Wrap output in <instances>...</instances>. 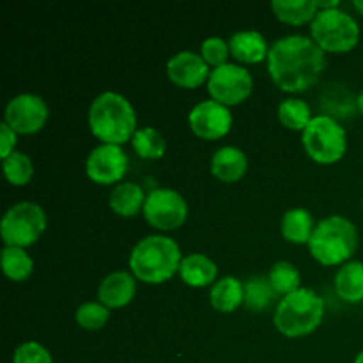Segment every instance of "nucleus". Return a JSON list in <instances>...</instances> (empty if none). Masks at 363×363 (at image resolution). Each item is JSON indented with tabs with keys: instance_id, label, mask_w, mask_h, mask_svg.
<instances>
[{
	"instance_id": "6e6552de",
	"label": "nucleus",
	"mask_w": 363,
	"mask_h": 363,
	"mask_svg": "<svg viewBox=\"0 0 363 363\" xmlns=\"http://www.w3.org/2000/svg\"><path fill=\"white\" fill-rule=\"evenodd\" d=\"M48 218L45 209L35 202H18L2 216L0 236L6 247H32L45 234Z\"/></svg>"
},
{
	"instance_id": "473e14b6",
	"label": "nucleus",
	"mask_w": 363,
	"mask_h": 363,
	"mask_svg": "<svg viewBox=\"0 0 363 363\" xmlns=\"http://www.w3.org/2000/svg\"><path fill=\"white\" fill-rule=\"evenodd\" d=\"M16 142L18 133H14L6 123L0 124V156H2V160H6L7 156L16 151Z\"/></svg>"
},
{
	"instance_id": "2eb2a0df",
	"label": "nucleus",
	"mask_w": 363,
	"mask_h": 363,
	"mask_svg": "<svg viewBox=\"0 0 363 363\" xmlns=\"http://www.w3.org/2000/svg\"><path fill=\"white\" fill-rule=\"evenodd\" d=\"M137 294V279L128 272H112L98 287V301L106 308H123L133 301Z\"/></svg>"
},
{
	"instance_id": "1a4fd4ad",
	"label": "nucleus",
	"mask_w": 363,
	"mask_h": 363,
	"mask_svg": "<svg viewBox=\"0 0 363 363\" xmlns=\"http://www.w3.org/2000/svg\"><path fill=\"white\" fill-rule=\"evenodd\" d=\"M208 92L211 99L225 106H236L247 101L254 92V77L245 66L227 62L211 69L208 80Z\"/></svg>"
},
{
	"instance_id": "393cba45",
	"label": "nucleus",
	"mask_w": 363,
	"mask_h": 363,
	"mask_svg": "<svg viewBox=\"0 0 363 363\" xmlns=\"http://www.w3.org/2000/svg\"><path fill=\"white\" fill-rule=\"evenodd\" d=\"M2 272L11 282H25L34 273V261L25 252V248L4 247L2 250Z\"/></svg>"
},
{
	"instance_id": "f704fd0d",
	"label": "nucleus",
	"mask_w": 363,
	"mask_h": 363,
	"mask_svg": "<svg viewBox=\"0 0 363 363\" xmlns=\"http://www.w3.org/2000/svg\"><path fill=\"white\" fill-rule=\"evenodd\" d=\"M353 7H354V9H357L358 13H360L362 16H363V0H354V2H353Z\"/></svg>"
},
{
	"instance_id": "412c9836",
	"label": "nucleus",
	"mask_w": 363,
	"mask_h": 363,
	"mask_svg": "<svg viewBox=\"0 0 363 363\" xmlns=\"http://www.w3.org/2000/svg\"><path fill=\"white\" fill-rule=\"evenodd\" d=\"M315 225L314 216L305 208H291L284 213L280 233L291 245H308Z\"/></svg>"
},
{
	"instance_id": "c9c22d12",
	"label": "nucleus",
	"mask_w": 363,
	"mask_h": 363,
	"mask_svg": "<svg viewBox=\"0 0 363 363\" xmlns=\"http://www.w3.org/2000/svg\"><path fill=\"white\" fill-rule=\"evenodd\" d=\"M354 363H363V350L357 354V358H354Z\"/></svg>"
},
{
	"instance_id": "4468645a",
	"label": "nucleus",
	"mask_w": 363,
	"mask_h": 363,
	"mask_svg": "<svg viewBox=\"0 0 363 363\" xmlns=\"http://www.w3.org/2000/svg\"><path fill=\"white\" fill-rule=\"evenodd\" d=\"M211 67L206 64L199 53L184 50L176 53L167 62V77L176 87L179 89H199L201 85L208 84Z\"/></svg>"
},
{
	"instance_id": "a211bd4d",
	"label": "nucleus",
	"mask_w": 363,
	"mask_h": 363,
	"mask_svg": "<svg viewBox=\"0 0 363 363\" xmlns=\"http://www.w3.org/2000/svg\"><path fill=\"white\" fill-rule=\"evenodd\" d=\"M179 277L186 286L202 289L216 282L218 266L206 254H188L181 261Z\"/></svg>"
},
{
	"instance_id": "c85d7f7f",
	"label": "nucleus",
	"mask_w": 363,
	"mask_h": 363,
	"mask_svg": "<svg viewBox=\"0 0 363 363\" xmlns=\"http://www.w3.org/2000/svg\"><path fill=\"white\" fill-rule=\"evenodd\" d=\"M2 169L6 181L13 186H25L32 181L34 177V165H32V160L28 158L25 152L14 151L13 155L7 156L6 160H2Z\"/></svg>"
},
{
	"instance_id": "f03ea898",
	"label": "nucleus",
	"mask_w": 363,
	"mask_h": 363,
	"mask_svg": "<svg viewBox=\"0 0 363 363\" xmlns=\"http://www.w3.org/2000/svg\"><path fill=\"white\" fill-rule=\"evenodd\" d=\"M91 133L101 144L121 145L131 142L137 133V112L126 96L105 91L96 96L87 116Z\"/></svg>"
},
{
	"instance_id": "7c9ffc66",
	"label": "nucleus",
	"mask_w": 363,
	"mask_h": 363,
	"mask_svg": "<svg viewBox=\"0 0 363 363\" xmlns=\"http://www.w3.org/2000/svg\"><path fill=\"white\" fill-rule=\"evenodd\" d=\"M230 48L229 41H225L223 38L218 35H211V38H206L201 45V57L206 60L209 67H220L223 64L229 62Z\"/></svg>"
},
{
	"instance_id": "20e7f679",
	"label": "nucleus",
	"mask_w": 363,
	"mask_h": 363,
	"mask_svg": "<svg viewBox=\"0 0 363 363\" xmlns=\"http://www.w3.org/2000/svg\"><path fill=\"white\" fill-rule=\"evenodd\" d=\"M307 247L319 264L344 266L358 248V229L346 216H326L318 222Z\"/></svg>"
},
{
	"instance_id": "4be33fe9",
	"label": "nucleus",
	"mask_w": 363,
	"mask_h": 363,
	"mask_svg": "<svg viewBox=\"0 0 363 363\" xmlns=\"http://www.w3.org/2000/svg\"><path fill=\"white\" fill-rule=\"evenodd\" d=\"M337 296L351 305L363 301V262L350 261L340 266L333 279Z\"/></svg>"
},
{
	"instance_id": "cd10ccee",
	"label": "nucleus",
	"mask_w": 363,
	"mask_h": 363,
	"mask_svg": "<svg viewBox=\"0 0 363 363\" xmlns=\"http://www.w3.org/2000/svg\"><path fill=\"white\" fill-rule=\"evenodd\" d=\"M269 284H272L273 291L277 293V296H287V294L294 293V291L300 289L301 284V275L298 272V268L294 264L287 261H279L272 266L268 275Z\"/></svg>"
},
{
	"instance_id": "ddd939ff",
	"label": "nucleus",
	"mask_w": 363,
	"mask_h": 363,
	"mask_svg": "<svg viewBox=\"0 0 363 363\" xmlns=\"http://www.w3.org/2000/svg\"><path fill=\"white\" fill-rule=\"evenodd\" d=\"M234 117L229 106L216 103L215 99H206L197 103L188 113V124L195 137L202 140H220L227 137L233 128Z\"/></svg>"
},
{
	"instance_id": "f8f14e48",
	"label": "nucleus",
	"mask_w": 363,
	"mask_h": 363,
	"mask_svg": "<svg viewBox=\"0 0 363 363\" xmlns=\"http://www.w3.org/2000/svg\"><path fill=\"white\" fill-rule=\"evenodd\" d=\"M128 155L121 145L99 144L89 152L85 160V174L89 179L101 186L121 184L128 172Z\"/></svg>"
},
{
	"instance_id": "39448f33",
	"label": "nucleus",
	"mask_w": 363,
	"mask_h": 363,
	"mask_svg": "<svg viewBox=\"0 0 363 363\" xmlns=\"http://www.w3.org/2000/svg\"><path fill=\"white\" fill-rule=\"evenodd\" d=\"M325 319V300L315 291L300 287L277 305L273 323L287 339H300L314 333Z\"/></svg>"
},
{
	"instance_id": "7ed1b4c3",
	"label": "nucleus",
	"mask_w": 363,
	"mask_h": 363,
	"mask_svg": "<svg viewBox=\"0 0 363 363\" xmlns=\"http://www.w3.org/2000/svg\"><path fill=\"white\" fill-rule=\"evenodd\" d=\"M183 254L172 238L152 234L138 241L130 254L131 275L149 286L167 282L179 273Z\"/></svg>"
},
{
	"instance_id": "b1692460",
	"label": "nucleus",
	"mask_w": 363,
	"mask_h": 363,
	"mask_svg": "<svg viewBox=\"0 0 363 363\" xmlns=\"http://www.w3.org/2000/svg\"><path fill=\"white\" fill-rule=\"evenodd\" d=\"M277 117L284 128L291 131H300V133H303L305 128L314 119L308 103L300 98H293V96L280 101L279 108H277Z\"/></svg>"
},
{
	"instance_id": "9b49d317",
	"label": "nucleus",
	"mask_w": 363,
	"mask_h": 363,
	"mask_svg": "<svg viewBox=\"0 0 363 363\" xmlns=\"http://www.w3.org/2000/svg\"><path fill=\"white\" fill-rule=\"evenodd\" d=\"M48 105L32 92H23L9 99L4 110V123L18 135H35L48 121Z\"/></svg>"
},
{
	"instance_id": "dca6fc26",
	"label": "nucleus",
	"mask_w": 363,
	"mask_h": 363,
	"mask_svg": "<svg viewBox=\"0 0 363 363\" xmlns=\"http://www.w3.org/2000/svg\"><path fill=\"white\" fill-rule=\"evenodd\" d=\"M230 55L238 64H261L268 59L269 45L259 30H240L229 39Z\"/></svg>"
},
{
	"instance_id": "423d86ee",
	"label": "nucleus",
	"mask_w": 363,
	"mask_h": 363,
	"mask_svg": "<svg viewBox=\"0 0 363 363\" xmlns=\"http://www.w3.org/2000/svg\"><path fill=\"white\" fill-rule=\"evenodd\" d=\"M303 149L312 162L319 165H333L340 162L347 151V133L337 117L321 113L314 116L301 133Z\"/></svg>"
},
{
	"instance_id": "9d476101",
	"label": "nucleus",
	"mask_w": 363,
	"mask_h": 363,
	"mask_svg": "<svg viewBox=\"0 0 363 363\" xmlns=\"http://www.w3.org/2000/svg\"><path fill=\"white\" fill-rule=\"evenodd\" d=\"M145 222L156 230L170 233L184 225L188 218V202L177 190L156 188L149 191L144 204Z\"/></svg>"
},
{
	"instance_id": "bb28decb",
	"label": "nucleus",
	"mask_w": 363,
	"mask_h": 363,
	"mask_svg": "<svg viewBox=\"0 0 363 363\" xmlns=\"http://www.w3.org/2000/svg\"><path fill=\"white\" fill-rule=\"evenodd\" d=\"M243 286L245 307L252 312H264L277 296L268 277H252L247 282H243Z\"/></svg>"
},
{
	"instance_id": "5701e85b",
	"label": "nucleus",
	"mask_w": 363,
	"mask_h": 363,
	"mask_svg": "<svg viewBox=\"0 0 363 363\" xmlns=\"http://www.w3.org/2000/svg\"><path fill=\"white\" fill-rule=\"evenodd\" d=\"M269 7L277 20L293 27L312 23L319 13L318 0H273Z\"/></svg>"
},
{
	"instance_id": "0eeeda50",
	"label": "nucleus",
	"mask_w": 363,
	"mask_h": 363,
	"mask_svg": "<svg viewBox=\"0 0 363 363\" xmlns=\"http://www.w3.org/2000/svg\"><path fill=\"white\" fill-rule=\"evenodd\" d=\"M311 38L325 53H347L360 41V27L340 7L325 9L311 23Z\"/></svg>"
},
{
	"instance_id": "c756f323",
	"label": "nucleus",
	"mask_w": 363,
	"mask_h": 363,
	"mask_svg": "<svg viewBox=\"0 0 363 363\" xmlns=\"http://www.w3.org/2000/svg\"><path fill=\"white\" fill-rule=\"evenodd\" d=\"M77 325L82 330H87V332H98L103 326L108 323L110 319V308H106L105 305L99 303V301H87V303H82L77 308Z\"/></svg>"
},
{
	"instance_id": "f3484780",
	"label": "nucleus",
	"mask_w": 363,
	"mask_h": 363,
	"mask_svg": "<svg viewBox=\"0 0 363 363\" xmlns=\"http://www.w3.org/2000/svg\"><path fill=\"white\" fill-rule=\"evenodd\" d=\"M247 170V155L234 145H223L218 151H215L211 158V174L222 183H238V181L243 179Z\"/></svg>"
},
{
	"instance_id": "f257e3e1",
	"label": "nucleus",
	"mask_w": 363,
	"mask_h": 363,
	"mask_svg": "<svg viewBox=\"0 0 363 363\" xmlns=\"http://www.w3.org/2000/svg\"><path fill=\"white\" fill-rule=\"evenodd\" d=\"M266 66L269 78L280 91L301 94L319 82L326 67V57L312 38L291 34L269 46Z\"/></svg>"
},
{
	"instance_id": "a878e982",
	"label": "nucleus",
	"mask_w": 363,
	"mask_h": 363,
	"mask_svg": "<svg viewBox=\"0 0 363 363\" xmlns=\"http://www.w3.org/2000/svg\"><path fill=\"white\" fill-rule=\"evenodd\" d=\"M135 155L142 160H162L167 152V142L158 130L151 126L138 128L131 138Z\"/></svg>"
},
{
	"instance_id": "aec40b11",
	"label": "nucleus",
	"mask_w": 363,
	"mask_h": 363,
	"mask_svg": "<svg viewBox=\"0 0 363 363\" xmlns=\"http://www.w3.org/2000/svg\"><path fill=\"white\" fill-rule=\"evenodd\" d=\"M145 191L142 190L140 184L137 183H121L112 190L108 197V208L112 209L113 215L121 218H133L138 213L144 211L145 204Z\"/></svg>"
},
{
	"instance_id": "2f4dec72",
	"label": "nucleus",
	"mask_w": 363,
	"mask_h": 363,
	"mask_svg": "<svg viewBox=\"0 0 363 363\" xmlns=\"http://www.w3.org/2000/svg\"><path fill=\"white\" fill-rule=\"evenodd\" d=\"M13 363H53L52 354L35 340L20 344L13 354Z\"/></svg>"
},
{
	"instance_id": "72a5a7b5",
	"label": "nucleus",
	"mask_w": 363,
	"mask_h": 363,
	"mask_svg": "<svg viewBox=\"0 0 363 363\" xmlns=\"http://www.w3.org/2000/svg\"><path fill=\"white\" fill-rule=\"evenodd\" d=\"M354 108L360 112V116H363V91L357 96V99H354Z\"/></svg>"
},
{
	"instance_id": "6ab92c4d",
	"label": "nucleus",
	"mask_w": 363,
	"mask_h": 363,
	"mask_svg": "<svg viewBox=\"0 0 363 363\" xmlns=\"http://www.w3.org/2000/svg\"><path fill=\"white\" fill-rule=\"evenodd\" d=\"M209 303L220 314H233L245 305V286L236 277L216 280L209 291Z\"/></svg>"
}]
</instances>
